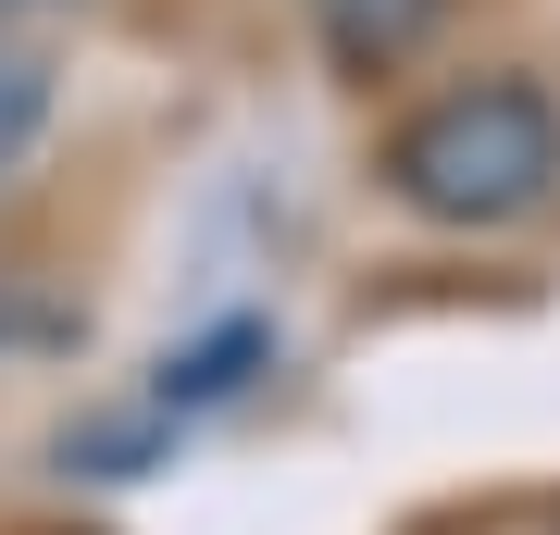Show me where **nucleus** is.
<instances>
[{
  "label": "nucleus",
  "mask_w": 560,
  "mask_h": 535,
  "mask_svg": "<svg viewBox=\"0 0 560 535\" xmlns=\"http://www.w3.org/2000/svg\"><path fill=\"white\" fill-rule=\"evenodd\" d=\"M374 175L436 237H511L560 199V100L536 75H460L386 125Z\"/></svg>",
  "instance_id": "obj_1"
},
{
  "label": "nucleus",
  "mask_w": 560,
  "mask_h": 535,
  "mask_svg": "<svg viewBox=\"0 0 560 535\" xmlns=\"http://www.w3.org/2000/svg\"><path fill=\"white\" fill-rule=\"evenodd\" d=\"M300 13H312L324 62H337L349 88H374V75H399V62H423V50H436L448 0H300Z\"/></svg>",
  "instance_id": "obj_2"
},
{
  "label": "nucleus",
  "mask_w": 560,
  "mask_h": 535,
  "mask_svg": "<svg viewBox=\"0 0 560 535\" xmlns=\"http://www.w3.org/2000/svg\"><path fill=\"white\" fill-rule=\"evenodd\" d=\"M50 113H62V88H50V62L25 50V38H0V187L38 162V138H50Z\"/></svg>",
  "instance_id": "obj_3"
},
{
  "label": "nucleus",
  "mask_w": 560,
  "mask_h": 535,
  "mask_svg": "<svg viewBox=\"0 0 560 535\" xmlns=\"http://www.w3.org/2000/svg\"><path fill=\"white\" fill-rule=\"evenodd\" d=\"M62 337V312H0V349H50Z\"/></svg>",
  "instance_id": "obj_4"
},
{
  "label": "nucleus",
  "mask_w": 560,
  "mask_h": 535,
  "mask_svg": "<svg viewBox=\"0 0 560 535\" xmlns=\"http://www.w3.org/2000/svg\"><path fill=\"white\" fill-rule=\"evenodd\" d=\"M38 13H62V0H0V38H13V25H38Z\"/></svg>",
  "instance_id": "obj_5"
}]
</instances>
